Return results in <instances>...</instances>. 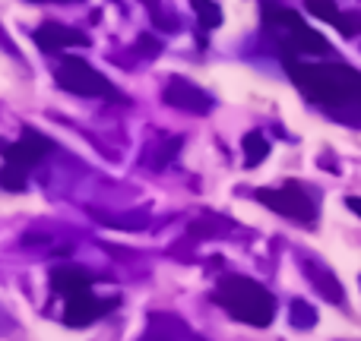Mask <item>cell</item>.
Wrapping results in <instances>:
<instances>
[{"instance_id":"cell-1","label":"cell","mask_w":361,"mask_h":341,"mask_svg":"<svg viewBox=\"0 0 361 341\" xmlns=\"http://www.w3.org/2000/svg\"><path fill=\"white\" fill-rule=\"evenodd\" d=\"M286 70L295 86L333 114H358L361 117V73L345 63H298L286 57Z\"/></svg>"},{"instance_id":"cell-2","label":"cell","mask_w":361,"mask_h":341,"mask_svg":"<svg viewBox=\"0 0 361 341\" xmlns=\"http://www.w3.org/2000/svg\"><path fill=\"white\" fill-rule=\"evenodd\" d=\"M212 300L228 313L231 319L244 326H254V329H267L273 323L276 313V300L260 281L244 278V275H228L216 285L212 291Z\"/></svg>"},{"instance_id":"cell-3","label":"cell","mask_w":361,"mask_h":341,"mask_svg":"<svg viewBox=\"0 0 361 341\" xmlns=\"http://www.w3.org/2000/svg\"><path fill=\"white\" fill-rule=\"evenodd\" d=\"M263 22H267L269 32L279 35V44L286 51V57L292 54H333L330 51V41H326L320 32L307 29L305 19L298 13L286 10L279 4H267L263 6Z\"/></svg>"},{"instance_id":"cell-4","label":"cell","mask_w":361,"mask_h":341,"mask_svg":"<svg viewBox=\"0 0 361 341\" xmlns=\"http://www.w3.org/2000/svg\"><path fill=\"white\" fill-rule=\"evenodd\" d=\"M54 79L70 95H82V98H121L118 89L99 70H92L86 60H80V57H63Z\"/></svg>"},{"instance_id":"cell-5","label":"cell","mask_w":361,"mask_h":341,"mask_svg":"<svg viewBox=\"0 0 361 341\" xmlns=\"http://www.w3.org/2000/svg\"><path fill=\"white\" fill-rule=\"evenodd\" d=\"M254 196L260 199L267 209L279 212V215L292 218V221H298V224L317 221V205H314V199L305 193V186L295 184V180H288L282 190H257Z\"/></svg>"},{"instance_id":"cell-6","label":"cell","mask_w":361,"mask_h":341,"mask_svg":"<svg viewBox=\"0 0 361 341\" xmlns=\"http://www.w3.org/2000/svg\"><path fill=\"white\" fill-rule=\"evenodd\" d=\"M118 307V300H95L89 288L70 294L67 297V310H63V323L73 326V329H82V326H92L99 316L111 313Z\"/></svg>"},{"instance_id":"cell-7","label":"cell","mask_w":361,"mask_h":341,"mask_svg":"<svg viewBox=\"0 0 361 341\" xmlns=\"http://www.w3.org/2000/svg\"><path fill=\"white\" fill-rule=\"evenodd\" d=\"M165 105L178 108V111H187V114H209L212 111L209 95L200 86H193L190 79H180V76L165 86Z\"/></svg>"},{"instance_id":"cell-8","label":"cell","mask_w":361,"mask_h":341,"mask_svg":"<svg viewBox=\"0 0 361 341\" xmlns=\"http://www.w3.org/2000/svg\"><path fill=\"white\" fill-rule=\"evenodd\" d=\"M48 149H51V143L42 136V133L25 130L23 139H16V143H10L4 149V158H6V165H13V168L29 171L32 165H38L44 155H48Z\"/></svg>"},{"instance_id":"cell-9","label":"cell","mask_w":361,"mask_h":341,"mask_svg":"<svg viewBox=\"0 0 361 341\" xmlns=\"http://www.w3.org/2000/svg\"><path fill=\"white\" fill-rule=\"evenodd\" d=\"M35 44L48 54H57L63 48H89V35L80 29H70V25H61V22H44L42 29H35Z\"/></svg>"},{"instance_id":"cell-10","label":"cell","mask_w":361,"mask_h":341,"mask_svg":"<svg viewBox=\"0 0 361 341\" xmlns=\"http://www.w3.org/2000/svg\"><path fill=\"white\" fill-rule=\"evenodd\" d=\"M51 285H54L57 294L70 297V294L82 291V288H92V275L82 272V269H76V266H61V269L51 272Z\"/></svg>"},{"instance_id":"cell-11","label":"cell","mask_w":361,"mask_h":341,"mask_svg":"<svg viewBox=\"0 0 361 341\" xmlns=\"http://www.w3.org/2000/svg\"><path fill=\"white\" fill-rule=\"evenodd\" d=\"M241 146H244V165H247V168H257V165L269 155V143L263 139V133H257V130L247 133V136L241 139Z\"/></svg>"},{"instance_id":"cell-12","label":"cell","mask_w":361,"mask_h":341,"mask_svg":"<svg viewBox=\"0 0 361 341\" xmlns=\"http://www.w3.org/2000/svg\"><path fill=\"white\" fill-rule=\"evenodd\" d=\"M311 278H314V285H317V291L324 294L330 304H343V285H339L333 275H326V272H320V269H311Z\"/></svg>"},{"instance_id":"cell-13","label":"cell","mask_w":361,"mask_h":341,"mask_svg":"<svg viewBox=\"0 0 361 341\" xmlns=\"http://www.w3.org/2000/svg\"><path fill=\"white\" fill-rule=\"evenodd\" d=\"M190 6L203 29H219V25H222V10H219V4H212V0H190Z\"/></svg>"},{"instance_id":"cell-14","label":"cell","mask_w":361,"mask_h":341,"mask_svg":"<svg viewBox=\"0 0 361 341\" xmlns=\"http://www.w3.org/2000/svg\"><path fill=\"white\" fill-rule=\"evenodd\" d=\"M305 6H307V13H314L324 22H333V25L343 22V13H339L336 0H305Z\"/></svg>"},{"instance_id":"cell-15","label":"cell","mask_w":361,"mask_h":341,"mask_svg":"<svg viewBox=\"0 0 361 341\" xmlns=\"http://www.w3.org/2000/svg\"><path fill=\"white\" fill-rule=\"evenodd\" d=\"M292 326L295 329H314L317 326V310L307 300H292Z\"/></svg>"},{"instance_id":"cell-16","label":"cell","mask_w":361,"mask_h":341,"mask_svg":"<svg viewBox=\"0 0 361 341\" xmlns=\"http://www.w3.org/2000/svg\"><path fill=\"white\" fill-rule=\"evenodd\" d=\"M0 184H4V190H10V193L25 190V171H23V168H13V165H6L4 174H0Z\"/></svg>"},{"instance_id":"cell-17","label":"cell","mask_w":361,"mask_h":341,"mask_svg":"<svg viewBox=\"0 0 361 341\" xmlns=\"http://www.w3.org/2000/svg\"><path fill=\"white\" fill-rule=\"evenodd\" d=\"M146 6H149V16H152V22L159 25V29H165V32H178V19L175 16H165L162 13V4L159 0H146Z\"/></svg>"},{"instance_id":"cell-18","label":"cell","mask_w":361,"mask_h":341,"mask_svg":"<svg viewBox=\"0 0 361 341\" xmlns=\"http://www.w3.org/2000/svg\"><path fill=\"white\" fill-rule=\"evenodd\" d=\"M336 29L343 32L345 38H352V35H361V13H343V22H339Z\"/></svg>"},{"instance_id":"cell-19","label":"cell","mask_w":361,"mask_h":341,"mask_svg":"<svg viewBox=\"0 0 361 341\" xmlns=\"http://www.w3.org/2000/svg\"><path fill=\"white\" fill-rule=\"evenodd\" d=\"M140 48H143L149 57H156L159 51H162V44H159L156 38H149V35H140Z\"/></svg>"},{"instance_id":"cell-20","label":"cell","mask_w":361,"mask_h":341,"mask_svg":"<svg viewBox=\"0 0 361 341\" xmlns=\"http://www.w3.org/2000/svg\"><path fill=\"white\" fill-rule=\"evenodd\" d=\"M345 205H349V209L361 218V196H349V199H345Z\"/></svg>"}]
</instances>
